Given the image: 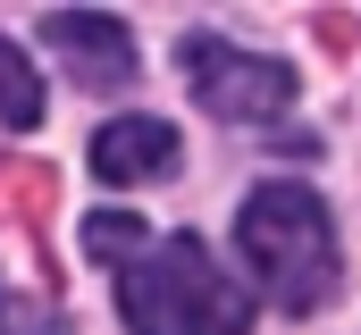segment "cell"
Listing matches in <instances>:
<instances>
[{
    "label": "cell",
    "instance_id": "7a4b0ae2",
    "mask_svg": "<svg viewBox=\"0 0 361 335\" xmlns=\"http://www.w3.org/2000/svg\"><path fill=\"white\" fill-rule=\"evenodd\" d=\"M118 319L135 335H244L252 302H244V285L219 277L202 235H169L118 268Z\"/></svg>",
    "mask_w": 361,
    "mask_h": 335
},
{
    "label": "cell",
    "instance_id": "3957f363",
    "mask_svg": "<svg viewBox=\"0 0 361 335\" xmlns=\"http://www.w3.org/2000/svg\"><path fill=\"white\" fill-rule=\"evenodd\" d=\"M185 76H193V101L210 118H277L294 101V68L235 51L227 34H185Z\"/></svg>",
    "mask_w": 361,
    "mask_h": 335
},
{
    "label": "cell",
    "instance_id": "5b68a950",
    "mask_svg": "<svg viewBox=\"0 0 361 335\" xmlns=\"http://www.w3.org/2000/svg\"><path fill=\"white\" fill-rule=\"evenodd\" d=\"M177 126L169 118H109L92 126V176L101 184H152V176H177Z\"/></svg>",
    "mask_w": 361,
    "mask_h": 335
},
{
    "label": "cell",
    "instance_id": "52a82bcc",
    "mask_svg": "<svg viewBox=\"0 0 361 335\" xmlns=\"http://www.w3.org/2000/svg\"><path fill=\"white\" fill-rule=\"evenodd\" d=\"M143 244H152V227H143L135 210H92V218H85V251H92V260H109V268H126Z\"/></svg>",
    "mask_w": 361,
    "mask_h": 335
},
{
    "label": "cell",
    "instance_id": "8992f818",
    "mask_svg": "<svg viewBox=\"0 0 361 335\" xmlns=\"http://www.w3.org/2000/svg\"><path fill=\"white\" fill-rule=\"evenodd\" d=\"M42 76H34V51L17 34H0V126H42Z\"/></svg>",
    "mask_w": 361,
    "mask_h": 335
},
{
    "label": "cell",
    "instance_id": "ba28073f",
    "mask_svg": "<svg viewBox=\"0 0 361 335\" xmlns=\"http://www.w3.org/2000/svg\"><path fill=\"white\" fill-rule=\"evenodd\" d=\"M0 335H76L59 319V302H34V293H0Z\"/></svg>",
    "mask_w": 361,
    "mask_h": 335
},
{
    "label": "cell",
    "instance_id": "277c9868",
    "mask_svg": "<svg viewBox=\"0 0 361 335\" xmlns=\"http://www.w3.org/2000/svg\"><path fill=\"white\" fill-rule=\"evenodd\" d=\"M42 42L68 59V76L85 92H126L135 84V34L118 17H92V8H51L42 17Z\"/></svg>",
    "mask_w": 361,
    "mask_h": 335
},
{
    "label": "cell",
    "instance_id": "6da1fadb",
    "mask_svg": "<svg viewBox=\"0 0 361 335\" xmlns=\"http://www.w3.org/2000/svg\"><path fill=\"white\" fill-rule=\"evenodd\" d=\"M235 244H244V260H252V277L269 285L294 319L319 310V302L336 293V277H345L336 227H328V201H319L311 184H294V176H269V184L244 193V210H235Z\"/></svg>",
    "mask_w": 361,
    "mask_h": 335
}]
</instances>
